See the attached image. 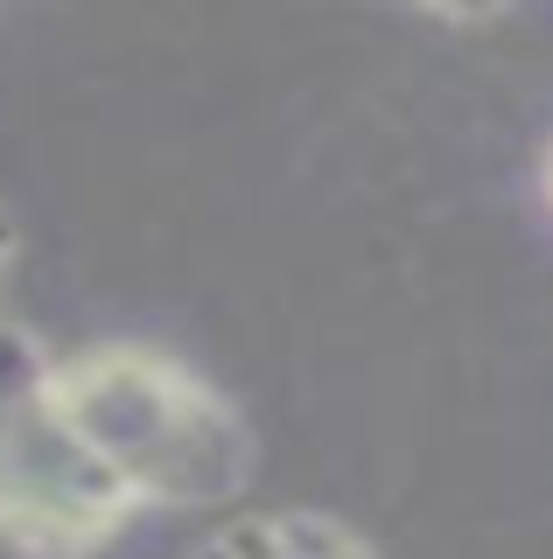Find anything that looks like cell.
<instances>
[{
  "label": "cell",
  "instance_id": "6da1fadb",
  "mask_svg": "<svg viewBox=\"0 0 553 559\" xmlns=\"http://www.w3.org/2000/svg\"><path fill=\"white\" fill-rule=\"evenodd\" d=\"M57 384L78 433L106 462L119 497L133 503V518H224L259 476L252 419L217 378H203L176 349L133 336L57 349Z\"/></svg>",
  "mask_w": 553,
  "mask_h": 559
},
{
  "label": "cell",
  "instance_id": "7a4b0ae2",
  "mask_svg": "<svg viewBox=\"0 0 553 559\" xmlns=\"http://www.w3.org/2000/svg\"><path fill=\"white\" fill-rule=\"evenodd\" d=\"M127 524L133 503L63 406L57 349L0 314V546L14 559H98Z\"/></svg>",
  "mask_w": 553,
  "mask_h": 559
},
{
  "label": "cell",
  "instance_id": "3957f363",
  "mask_svg": "<svg viewBox=\"0 0 553 559\" xmlns=\"http://www.w3.org/2000/svg\"><path fill=\"white\" fill-rule=\"evenodd\" d=\"M183 559H386V552L322 503H252V511H224Z\"/></svg>",
  "mask_w": 553,
  "mask_h": 559
},
{
  "label": "cell",
  "instance_id": "277c9868",
  "mask_svg": "<svg viewBox=\"0 0 553 559\" xmlns=\"http://www.w3.org/2000/svg\"><path fill=\"white\" fill-rule=\"evenodd\" d=\"M14 259H22V224H14V210L0 203V287H8V273H14Z\"/></svg>",
  "mask_w": 553,
  "mask_h": 559
},
{
  "label": "cell",
  "instance_id": "5b68a950",
  "mask_svg": "<svg viewBox=\"0 0 553 559\" xmlns=\"http://www.w3.org/2000/svg\"><path fill=\"white\" fill-rule=\"evenodd\" d=\"M540 197H546V210H553V140H546V154H540Z\"/></svg>",
  "mask_w": 553,
  "mask_h": 559
}]
</instances>
